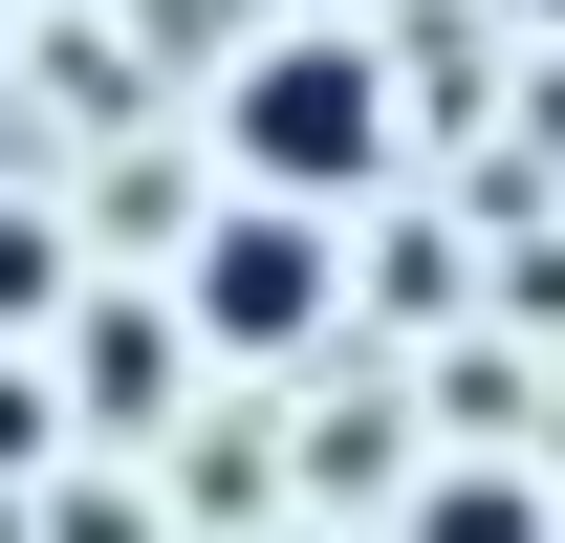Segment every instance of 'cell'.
Here are the masks:
<instances>
[{
    "instance_id": "obj_1",
    "label": "cell",
    "mask_w": 565,
    "mask_h": 543,
    "mask_svg": "<svg viewBox=\"0 0 565 543\" xmlns=\"http://www.w3.org/2000/svg\"><path fill=\"white\" fill-rule=\"evenodd\" d=\"M370 174H392V44H370V22H262V44L217 66V196L349 217Z\"/></svg>"
},
{
    "instance_id": "obj_2",
    "label": "cell",
    "mask_w": 565,
    "mask_h": 543,
    "mask_svg": "<svg viewBox=\"0 0 565 543\" xmlns=\"http://www.w3.org/2000/svg\"><path fill=\"white\" fill-rule=\"evenodd\" d=\"M327 327H349V217L217 196L196 239H174V348H217V370H305Z\"/></svg>"
},
{
    "instance_id": "obj_3",
    "label": "cell",
    "mask_w": 565,
    "mask_h": 543,
    "mask_svg": "<svg viewBox=\"0 0 565 543\" xmlns=\"http://www.w3.org/2000/svg\"><path fill=\"white\" fill-rule=\"evenodd\" d=\"M152 370H196V348H174V305H87V327H66L87 435H152Z\"/></svg>"
},
{
    "instance_id": "obj_4",
    "label": "cell",
    "mask_w": 565,
    "mask_h": 543,
    "mask_svg": "<svg viewBox=\"0 0 565 543\" xmlns=\"http://www.w3.org/2000/svg\"><path fill=\"white\" fill-rule=\"evenodd\" d=\"M392 543H544V478L457 457V478H414V522H392Z\"/></svg>"
},
{
    "instance_id": "obj_5",
    "label": "cell",
    "mask_w": 565,
    "mask_h": 543,
    "mask_svg": "<svg viewBox=\"0 0 565 543\" xmlns=\"http://www.w3.org/2000/svg\"><path fill=\"white\" fill-rule=\"evenodd\" d=\"M44 327H66V217L0 196V348H44Z\"/></svg>"
},
{
    "instance_id": "obj_6",
    "label": "cell",
    "mask_w": 565,
    "mask_h": 543,
    "mask_svg": "<svg viewBox=\"0 0 565 543\" xmlns=\"http://www.w3.org/2000/svg\"><path fill=\"white\" fill-rule=\"evenodd\" d=\"M0 66H22V0H0Z\"/></svg>"
}]
</instances>
